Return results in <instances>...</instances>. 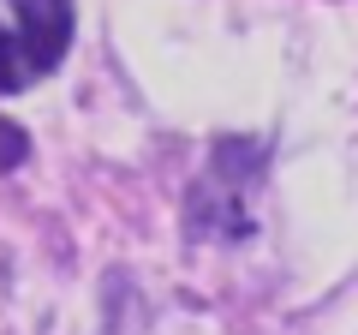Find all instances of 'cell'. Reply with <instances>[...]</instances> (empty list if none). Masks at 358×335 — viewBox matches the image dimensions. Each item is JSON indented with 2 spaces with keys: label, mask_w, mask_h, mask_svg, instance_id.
Returning a JSON list of instances; mask_svg holds the SVG:
<instances>
[{
  "label": "cell",
  "mask_w": 358,
  "mask_h": 335,
  "mask_svg": "<svg viewBox=\"0 0 358 335\" xmlns=\"http://www.w3.org/2000/svg\"><path fill=\"white\" fill-rule=\"evenodd\" d=\"M24 84H36V72H30V60H24V48H18V36L0 25V96H18Z\"/></svg>",
  "instance_id": "cell-2"
},
{
  "label": "cell",
  "mask_w": 358,
  "mask_h": 335,
  "mask_svg": "<svg viewBox=\"0 0 358 335\" xmlns=\"http://www.w3.org/2000/svg\"><path fill=\"white\" fill-rule=\"evenodd\" d=\"M18 13V48H24L30 72L48 78L54 66L66 60V48H72V30H78V6L72 0H13Z\"/></svg>",
  "instance_id": "cell-1"
},
{
  "label": "cell",
  "mask_w": 358,
  "mask_h": 335,
  "mask_svg": "<svg viewBox=\"0 0 358 335\" xmlns=\"http://www.w3.org/2000/svg\"><path fill=\"white\" fill-rule=\"evenodd\" d=\"M24 162H30V132L0 114V174H13V168H24Z\"/></svg>",
  "instance_id": "cell-3"
}]
</instances>
